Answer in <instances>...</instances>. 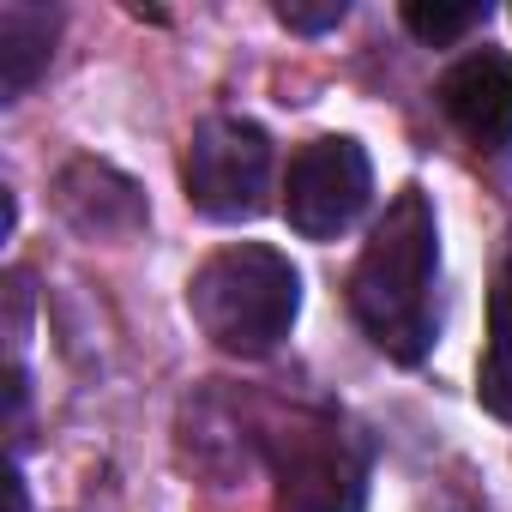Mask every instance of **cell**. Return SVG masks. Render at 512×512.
Wrapping results in <instances>:
<instances>
[{
  "label": "cell",
  "mask_w": 512,
  "mask_h": 512,
  "mask_svg": "<svg viewBox=\"0 0 512 512\" xmlns=\"http://www.w3.org/2000/svg\"><path fill=\"white\" fill-rule=\"evenodd\" d=\"M278 512H362L368 506V446L350 422L302 410L272 434Z\"/></svg>",
  "instance_id": "obj_3"
},
{
  "label": "cell",
  "mask_w": 512,
  "mask_h": 512,
  "mask_svg": "<svg viewBox=\"0 0 512 512\" xmlns=\"http://www.w3.org/2000/svg\"><path fill=\"white\" fill-rule=\"evenodd\" d=\"M181 187L217 223L260 217L266 187H272V139H266V127H253L241 115L199 121L187 151H181Z\"/></svg>",
  "instance_id": "obj_4"
},
{
  "label": "cell",
  "mask_w": 512,
  "mask_h": 512,
  "mask_svg": "<svg viewBox=\"0 0 512 512\" xmlns=\"http://www.w3.org/2000/svg\"><path fill=\"white\" fill-rule=\"evenodd\" d=\"M55 13L49 7H25V0H7L0 7V91L25 97L37 85V73L55 55Z\"/></svg>",
  "instance_id": "obj_8"
},
{
  "label": "cell",
  "mask_w": 512,
  "mask_h": 512,
  "mask_svg": "<svg viewBox=\"0 0 512 512\" xmlns=\"http://www.w3.org/2000/svg\"><path fill=\"white\" fill-rule=\"evenodd\" d=\"M368 193H374V163L356 139H338V133L308 139L284 175V217L296 235L332 241L368 211Z\"/></svg>",
  "instance_id": "obj_5"
},
{
  "label": "cell",
  "mask_w": 512,
  "mask_h": 512,
  "mask_svg": "<svg viewBox=\"0 0 512 512\" xmlns=\"http://www.w3.org/2000/svg\"><path fill=\"white\" fill-rule=\"evenodd\" d=\"M434 266H440V229L422 187H404L386 217L374 223L362 260L350 272V314L374 338L380 356L416 368L434 344Z\"/></svg>",
  "instance_id": "obj_1"
},
{
  "label": "cell",
  "mask_w": 512,
  "mask_h": 512,
  "mask_svg": "<svg viewBox=\"0 0 512 512\" xmlns=\"http://www.w3.org/2000/svg\"><path fill=\"white\" fill-rule=\"evenodd\" d=\"M404 25L428 43V49H446V43H458L464 31H476V25H488V7L482 0H470V7H404Z\"/></svg>",
  "instance_id": "obj_10"
},
{
  "label": "cell",
  "mask_w": 512,
  "mask_h": 512,
  "mask_svg": "<svg viewBox=\"0 0 512 512\" xmlns=\"http://www.w3.org/2000/svg\"><path fill=\"white\" fill-rule=\"evenodd\" d=\"M55 199H61L67 223L85 229V235H97V241L133 235V229L145 223V193H139L121 169H109V163H97V157L67 163L61 181H55Z\"/></svg>",
  "instance_id": "obj_7"
},
{
  "label": "cell",
  "mask_w": 512,
  "mask_h": 512,
  "mask_svg": "<svg viewBox=\"0 0 512 512\" xmlns=\"http://www.w3.org/2000/svg\"><path fill=\"white\" fill-rule=\"evenodd\" d=\"M187 308L199 320V332L229 350V356H272L296 314H302V278L266 241H235L193 272L187 284Z\"/></svg>",
  "instance_id": "obj_2"
},
{
  "label": "cell",
  "mask_w": 512,
  "mask_h": 512,
  "mask_svg": "<svg viewBox=\"0 0 512 512\" xmlns=\"http://www.w3.org/2000/svg\"><path fill=\"white\" fill-rule=\"evenodd\" d=\"M476 398L488 416L512 422V260L500 266L494 296H488V350L476 368Z\"/></svg>",
  "instance_id": "obj_9"
},
{
  "label": "cell",
  "mask_w": 512,
  "mask_h": 512,
  "mask_svg": "<svg viewBox=\"0 0 512 512\" xmlns=\"http://www.w3.org/2000/svg\"><path fill=\"white\" fill-rule=\"evenodd\" d=\"M278 19H284L290 31L314 37V31H332V25H344V0H326V7H302V0H284V7H278Z\"/></svg>",
  "instance_id": "obj_11"
},
{
  "label": "cell",
  "mask_w": 512,
  "mask_h": 512,
  "mask_svg": "<svg viewBox=\"0 0 512 512\" xmlns=\"http://www.w3.org/2000/svg\"><path fill=\"white\" fill-rule=\"evenodd\" d=\"M440 109L476 151H506L512 145V55L476 49L452 61L440 79Z\"/></svg>",
  "instance_id": "obj_6"
}]
</instances>
